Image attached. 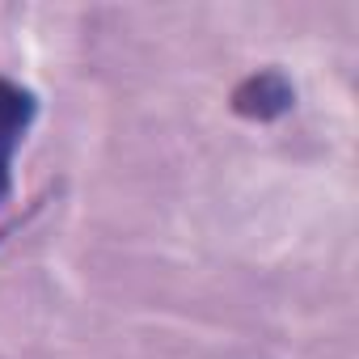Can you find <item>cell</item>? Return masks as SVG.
<instances>
[{
	"label": "cell",
	"instance_id": "obj_1",
	"mask_svg": "<svg viewBox=\"0 0 359 359\" xmlns=\"http://www.w3.org/2000/svg\"><path fill=\"white\" fill-rule=\"evenodd\" d=\"M34 118H39V97L26 85L0 76V208L13 191V156Z\"/></svg>",
	"mask_w": 359,
	"mask_h": 359
},
{
	"label": "cell",
	"instance_id": "obj_2",
	"mask_svg": "<svg viewBox=\"0 0 359 359\" xmlns=\"http://www.w3.org/2000/svg\"><path fill=\"white\" fill-rule=\"evenodd\" d=\"M296 106V89L283 72L266 68V72H254L245 76L237 89H233V110L241 118H254V123H271L279 114H287Z\"/></svg>",
	"mask_w": 359,
	"mask_h": 359
},
{
	"label": "cell",
	"instance_id": "obj_3",
	"mask_svg": "<svg viewBox=\"0 0 359 359\" xmlns=\"http://www.w3.org/2000/svg\"><path fill=\"white\" fill-rule=\"evenodd\" d=\"M43 203H47V199H34V203H30V208H26V212H22L18 220H9L5 229H0V245H5V237H9V233H18V229H26V224H30V220H34V216L43 212Z\"/></svg>",
	"mask_w": 359,
	"mask_h": 359
}]
</instances>
